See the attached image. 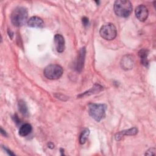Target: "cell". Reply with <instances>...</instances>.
<instances>
[{
	"mask_svg": "<svg viewBox=\"0 0 156 156\" xmlns=\"http://www.w3.org/2000/svg\"><path fill=\"white\" fill-rule=\"evenodd\" d=\"M82 24H83V26H87L88 24H89V20H88V18H87L86 16H84L82 18Z\"/></svg>",
	"mask_w": 156,
	"mask_h": 156,
	"instance_id": "ac0fdd59",
	"label": "cell"
},
{
	"mask_svg": "<svg viewBox=\"0 0 156 156\" xmlns=\"http://www.w3.org/2000/svg\"><path fill=\"white\" fill-rule=\"evenodd\" d=\"M63 73L62 67L57 64H50L46 66L43 71L44 76L50 80L59 79L62 76Z\"/></svg>",
	"mask_w": 156,
	"mask_h": 156,
	"instance_id": "277c9868",
	"label": "cell"
},
{
	"mask_svg": "<svg viewBox=\"0 0 156 156\" xmlns=\"http://www.w3.org/2000/svg\"><path fill=\"white\" fill-rule=\"evenodd\" d=\"M135 13L136 17L140 21H144L147 18L149 15V11L147 8L143 4L139 5L136 7Z\"/></svg>",
	"mask_w": 156,
	"mask_h": 156,
	"instance_id": "8992f818",
	"label": "cell"
},
{
	"mask_svg": "<svg viewBox=\"0 0 156 156\" xmlns=\"http://www.w3.org/2000/svg\"><path fill=\"white\" fill-rule=\"evenodd\" d=\"M107 107L104 104H90L88 105V113L96 121L99 122L105 116Z\"/></svg>",
	"mask_w": 156,
	"mask_h": 156,
	"instance_id": "3957f363",
	"label": "cell"
},
{
	"mask_svg": "<svg viewBox=\"0 0 156 156\" xmlns=\"http://www.w3.org/2000/svg\"><path fill=\"white\" fill-rule=\"evenodd\" d=\"M100 35L106 40H112L117 35L116 27L112 23H107L103 25L99 31Z\"/></svg>",
	"mask_w": 156,
	"mask_h": 156,
	"instance_id": "5b68a950",
	"label": "cell"
},
{
	"mask_svg": "<svg viewBox=\"0 0 156 156\" xmlns=\"http://www.w3.org/2000/svg\"><path fill=\"white\" fill-rule=\"evenodd\" d=\"M54 40L57 51L60 53L63 52L65 48V43L63 37L60 34H57L55 35Z\"/></svg>",
	"mask_w": 156,
	"mask_h": 156,
	"instance_id": "ba28073f",
	"label": "cell"
},
{
	"mask_svg": "<svg viewBox=\"0 0 156 156\" xmlns=\"http://www.w3.org/2000/svg\"><path fill=\"white\" fill-rule=\"evenodd\" d=\"M121 66L124 70H129L133 68L134 65V60L132 55H126L121 60Z\"/></svg>",
	"mask_w": 156,
	"mask_h": 156,
	"instance_id": "52a82bcc",
	"label": "cell"
},
{
	"mask_svg": "<svg viewBox=\"0 0 156 156\" xmlns=\"http://www.w3.org/2000/svg\"><path fill=\"white\" fill-rule=\"evenodd\" d=\"M32 126L28 123L22 125L19 130V134L21 136H26L32 131Z\"/></svg>",
	"mask_w": 156,
	"mask_h": 156,
	"instance_id": "4fadbf2b",
	"label": "cell"
},
{
	"mask_svg": "<svg viewBox=\"0 0 156 156\" xmlns=\"http://www.w3.org/2000/svg\"><path fill=\"white\" fill-rule=\"evenodd\" d=\"M27 16L28 13L27 9L23 7H18L11 13V22L15 26H21L26 23Z\"/></svg>",
	"mask_w": 156,
	"mask_h": 156,
	"instance_id": "6da1fadb",
	"label": "cell"
},
{
	"mask_svg": "<svg viewBox=\"0 0 156 156\" xmlns=\"http://www.w3.org/2000/svg\"><path fill=\"white\" fill-rule=\"evenodd\" d=\"M155 154V149L154 147H151L148 149L145 153L146 155H152Z\"/></svg>",
	"mask_w": 156,
	"mask_h": 156,
	"instance_id": "e0dca14e",
	"label": "cell"
},
{
	"mask_svg": "<svg viewBox=\"0 0 156 156\" xmlns=\"http://www.w3.org/2000/svg\"><path fill=\"white\" fill-rule=\"evenodd\" d=\"M14 121L16 123H19L20 122V120H19L17 115H15V116H14Z\"/></svg>",
	"mask_w": 156,
	"mask_h": 156,
	"instance_id": "ffe728a7",
	"label": "cell"
},
{
	"mask_svg": "<svg viewBox=\"0 0 156 156\" xmlns=\"http://www.w3.org/2000/svg\"><path fill=\"white\" fill-rule=\"evenodd\" d=\"M85 53H86V49H85V47L82 48L79 51L78 57H77L76 66V70L79 72H80L82 71L83 67Z\"/></svg>",
	"mask_w": 156,
	"mask_h": 156,
	"instance_id": "9c48e42d",
	"label": "cell"
},
{
	"mask_svg": "<svg viewBox=\"0 0 156 156\" xmlns=\"http://www.w3.org/2000/svg\"><path fill=\"white\" fill-rule=\"evenodd\" d=\"M103 90V87L101 85H99V84H95L93 87H92L90 90H89L88 91L85 92L83 94H80V96H84L85 94H93V93H97L101 91H102Z\"/></svg>",
	"mask_w": 156,
	"mask_h": 156,
	"instance_id": "9a60e30c",
	"label": "cell"
},
{
	"mask_svg": "<svg viewBox=\"0 0 156 156\" xmlns=\"http://www.w3.org/2000/svg\"><path fill=\"white\" fill-rule=\"evenodd\" d=\"M115 13L120 17L129 16L132 11V3L127 0H117L113 6Z\"/></svg>",
	"mask_w": 156,
	"mask_h": 156,
	"instance_id": "7a4b0ae2",
	"label": "cell"
},
{
	"mask_svg": "<svg viewBox=\"0 0 156 156\" xmlns=\"http://www.w3.org/2000/svg\"><path fill=\"white\" fill-rule=\"evenodd\" d=\"M1 133H2L4 136H7L6 132H5V131H4V130H2V128H1Z\"/></svg>",
	"mask_w": 156,
	"mask_h": 156,
	"instance_id": "7402d4cb",
	"label": "cell"
},
{
	"mask_svg": "<svg viewBox=\"0 0 156 156\" xmlns=\"http://www.w3.org/2000/svg\"><path fill=\"white\" fill-rule=\"evenodd\" d=\"M4 149H5V151L9 154V155H14V154L13 153V152H12V151H9V149H7V148H5V147H4Z\"/></svg>",
	"mask_w": 156,
	"mask_h": 156,
	"instance_id": "d6986e66",
	"label": "cell"
},
{
	"mask_svg": "<svg viewBox=\"0 0 156 156\" xmlns=\"http://www.w3.org/2000/svg\"><path fill=\"white\" fill-rule=\"evenodd\" d=\"M138 133V129L136 127H132L131 129L120 131L115 135V139L118 141L120 140L124 136L127 135H135Z\"/></svg>",
	"mask_w": 156,
	"mask_h": 156,
	"instance_id": "8fae6325",
	"label": "cell"
},
{
	"mask_svg": "<svg viewBox=\"0 0 156 156\" xmlns=\"http://www.w3.org/2000/svg\"><path fill=\"white\" fill-rule=\"evenodd\" d=\"M27 26L31 27L41 28L44 26V22L43 20L38 16H32L27 22Z\"/></svg>",
	"mask_w": 156,
	"mask_h": 156,
	"instance_id": "30bf717a",
	"label": "cell"
},
{
	"mask_svg": "<svg viewBox=\"0 0 156 156\" xmlns=\"http://www.w3.org/2000/svg\"><path fill=\"white\" fill-rule=\"evenodd\" d=\"M89 134H90V130L88 129H85L82 132L79 137V142L81 144H83L85 143Z\"/></svg>",
	"mask_w": 156,
	"mask_h": 156,
	"instance_id": "2e32d148",
	"label": "cell"
},
{
	"mask_svg": "<svg viewBox=\"0 0 156 156\" xmlns=\"http://www.w3.org/2000/svg\"><path fill=\"white\" fill-rule=\"evenodd\" d=\"M18 105V110L20 112V113L23 115L27 116L29 115V112H28V108L26 102L23 100H20L19 101Z\"/></svg>",
	"mask_w": 156,
	"mask_h": 156,
	"instance_id": "5bb4252c",
	"label": "cell"
},
{
	"mask_svg": "<svg viewBox=\"0 0 156 156\" xmlns=\"http://www.w3.org/2000/svg\"><path fill=\"white\" fill-rule=\"evenodd\" d=\"M148 53H149V51L146 49H142L140 50V51L138 52V55L140 58L141 63L145 66H147L149 65V62L147 58Z\"/></svg>",
	"mask_w": 156,
	"mask_h": 156,
	"instance_id": "7c38bea8",
	"label": "cell"
},
{
	"mask_svg": "<svg viewBox=\"0 0 156 156\" xmlns=\"http://www.w3.org/2000/svg\"><path fill=\"white\" fill-rule=\"evenodd\" d=\"M48 147H49V148H53L54 147V144L52 143H49V144H48Z\"/></svg>",
	"mask_w": 156,
	"mask_h": 156,
	"instance_id": "44dd1931",
	"label": "cell"
}]
</instances>
